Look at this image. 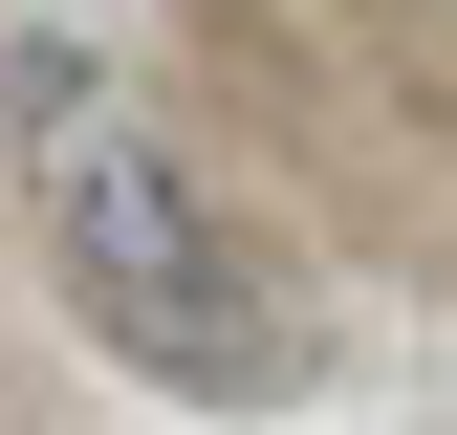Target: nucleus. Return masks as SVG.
Wrapping results in <instances>:
<instances>
[{
  "instance_id": "obj_1",
  "label": "nucleus",
  "mask_w": 457,
  "mask_h": 435,
  "mask_svg": "<svg viewBox=\"0 0 457 435\" xmlns=\"http://www.w3.org/2000/svg\"><path fill=\"white\" fill-rule=\"evenodd\" d=\"M44 283H66L87 349L153 370V392H218V414H283V392H305V305H283L262 261L218 240V196L153 131H109V109L44 131Z\"/></svg>"
}]
</instances>
